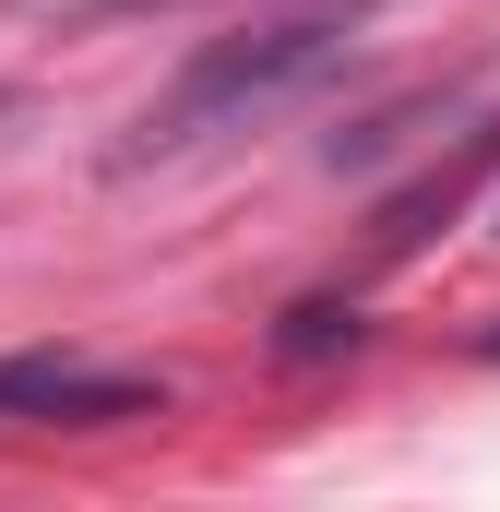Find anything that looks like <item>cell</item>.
Masks as SVG:
<instances>
[{"instance_id":"6da1fadb","label":"cell","mask_w":500,"mask_h":512,"mask_svg":"<svg viewBox=\"0 0 500 512\" xmlns=\"http://www.w3.org/2000/svg\"><path fill=\"white\" fill-rule=\"evenodd\" d=\"M322 60H334V24H274V36H250V48H215V60H191V72H179V96L143 120V155H167V143H203L227 108H262V96H286V84H298V72H322Z\"/></svg>"},{"instance_id":"7a4b0ae2","label":"cell","mask_w":500,"mask_h":512,"mask_svg":"<svg viewBox=\"0 0 500 512\" xmlns=\"http://www.w3.org/2000/svg\"><path fill=\"white\" fill-rule=\"evenodd\" d=\"M167 382H131V370H84V358H0V417H36V429H108V417H155Z\"/></svg>"},{"instance_id":"3957f363","label":"cell","mask_w":500,"mask_h":512,"mask_svg":"<svg viewBox=\"0 0 500 512\" xmlns=\"http://www.w3.org/2000/svg\"><path fill=\"white\" fill-rule=\"evenodd\" d=\"M286 358H322V346H358V310H334V298H310V310H286V334H274Z\"/></svg>"},{"instance_id":"277c9868","label":"cell","mask_w":500,"mask_h":512,"mask_svg":"<svg viewBox=\"0 0 500 512\" xmlns=\"http://www.w3.org/2000/svg\"><path fill=\"white\" fill-rule=\"evenodd\" d=\"M477 358H500V322H489V334H477Z\"/></svg>"}]
</instances>
